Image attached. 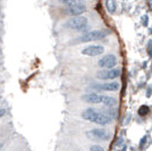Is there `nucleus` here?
Returning a JSON list of instances; mask_svg holds the SVG:
<instances>
[{
  "label": "nucleus",
  "instance_id": "obj_1",
  "mask_svg": "<svg viewBox=\"0 0 152 151\" xmlns=\"http://www.w3.org/2000/svg\"><path fill=\"white\" fill-rule=\"evenodd\" d=\"M81 116H82L83 119L88 120V122H92V123H95V124H99L101 126L108 125L111 122V118L108 115L100 113L95 108H86L81 114Z\"/></svg>",
  "mask_w": 152,
  "mask_h": 151
},
{
  "label": "nucleus",
  "instance_id": "obj_2",
  "mask_svg": "<svg viewBox=\"0 0 152 151\" xmlns=\"http://www.w3.org/2000/svg\"><path fill=\"white\" fill-rule=\"evenodd\" d=\"M108 33L104 31H88L86 33H84L83 35L75 38L74 40L70 41V44H80V43H86V42H92V41H98L101 40L107 37Z\"/></svg>",
  "mask_w": 152,
  "mask_h": 151
},
{
  "label": "nucleus",
  "instance_id": "obj_3",
  "mask_svg": "<svg viewBox=\"0 0 152 151\" xmlns=\"http://www.w3.org/2000/svg\"><path fill=\"white\" fill-rule=\"evenodd\" d=\"M64 27L69 30H76V31H84L85 29H88V18L82 15L74 16L64 24Z\"/></svg>",
  "mask_w": 152,
  "mask_h": 151
},
{
  "label": "nucleus",
  "instance_id": "obj_4",
  "mask_svg": "<svg viewBox=\"0 0 152 151\" xmlns=\"http://www.w3.org/2000/svg\"><path fill=\"white\" fill-rule=\"evenodd\" d=\"M121 69L119 68H110V69H103L96 73V78L102 80V81H107V80H115L117 77L121 76Z\"/></svg>",
  "mask_w": 152,
  "mask_h": 151
},
{
  "label": "nucleus",
  "instance_id": "obj_5",
  "mask_svg": "<svg viewBox=\"0 0 152 151\" xmlns=\"http://www.w3.org/2000/svg\"><path fill=\"white\" fill-rule=\"evenodd\" d=\"M86 136L94 141H107L110 138V134L103 128H93L86 132Z\"/></svg>",
  "mask_w": 152,
  "mask_h": 151
},
{
  "label": "nucleus",
  "instance_id": "obj_6",
  "mask_svg": "<svg viewBox=\"0 0 152 151\" xmlns=\"http://www.w3.org/2000/svg\"><path fill=\"white\" fill-rule=\"evenodd\" d=\"M98 65L101 68H106V69L114 68L115 66L117 65V57L115 56V55H113V54L106 55V56L102 57L101 59L98 62Z\"/></svg>",
  "mask_w": 152,
  "mask_h": 151
},
{
  "label": "nucleus",
  "instance_id": "obj_7",
  "mask_svg": "<svg viewBox=\"0 0 152 151\" xmlns=\"http://www.w3.org/2000/svg\"><path fill=\"white\" fill-rule=\"evenodd\" d=\"M86 6L84 5V4H80V5H75V6H69L67 7L64 12L65 14H67V15H69L72 17H74V16H81L82 14H84L86 12Z\"/></svg>",
  "mask_w": 152,
  "mask_h": 151
},
{
  "label": "nucleus",
  "instance_id": "obj_8",
  "mask_svg": "<svg viewBox=\"0 0 152 151\" xmlns=\"http://www.w3.org/2000/svg\"><path fill=\"white\" fill-rule=\"evenodd\" d=\"M103 52H104V48L102 45H89V47L84 48L82 50V55L94 57V56H99V55H101Z\"/></svg>",
  "mask_w": 152,
  "mask_h": 151
},
{
  "label": "nucleus",
  "instance_id": "obj_9",
  "mask_svg": "<svg viewBox=\"0 0 152 151\" xmlns=\"http://www.w3.org/2000/svg\"><path fill=\"white\" fill-rule=\"evenodd\" d=\"M81 99L82 101L90 105H99V103H102L103 95H98V93H86V95H83Z\"/></svg>",
  "mask_w": 152,
  "mask_h": 151
},
{
  "label": "nucleus",
  "instance_id": "obj_10",
  "mask_svg": "<svg viewBox=\"0 0 152 151\" xmlns=\"http://www.w3.org/2000/svg\"><path fill=\"white\" fill-rule=\"evenodd\" d=\"M100 90H103V91H107V92H116L119 90V83L118 82H109V83H104V84H101V85H96Z\"/></svg>",
  "mask_w": 152,
  "mask_h": 151
},
{
  "label": "nucleus",
  "instance_id": "obj_11",
  "mask_svg": "<svg viewBox=\"0 0 152 151\" xmlns=\"http://www.w3.org/2000/svg\"><path fill=\"white\" fill-rule=\"evenodd\" d=\"M102 103L108 108H114L117 105V99L115 97H110V95H103Z\"/></svg>",
  "mask_w": 152,
  "mask_h": 151
},
{
  "label": "nucleus",
  "instance_id": "obj_12",
  "mask_svg": "<svg viewBox=\"0 0 152 151\" xmlns=\"http://www.w3.org/2000/svg\"><path fill=\"white\" fill-rule=\"evenodd\" d=\"M104 5H106V9L108 10L109 14H115L117 10V4L116 0H104Z\"/></svg>",
  "mask_w": 152,
  "mask_h": 151
},
{
  "label": "nucleus",
  "instance_id": "obj_13",
  "mask_svg": "<svg viewBox=\"0 0 152 151\" xmlns=\"http://www.w3.org/2000/svg\"><path fill=\"white\" fill-rule=\"evenodd\" d=\"M58 1H59L60 4H63V5H65V6H67V7L83 4V0H58Z\"/></svg>",
  "mask_w": 152,
  "mask_h": 151
},
{
  "label": "nucleus",
  "instance_id": "obj_14",
  "mask_svg": "<svg viewBox=\"0 0 152 151\" xmlns=\"http://www.w3.org/2000/svg\"><path fill=\"white\" fill-rule=\"evenodd\" d=\"M137 113H139L140 116H146L148 114L150 113V108H149V106H146V105H143V106H141L139 108Z\"/></svg>",
  "mask_w": 152,
  "mask_h": 151
},
{
  "label": "nucleus",
  "instance_id": "obj_15",
  "mask_svg": "<svg viewBox=\"0 0 152 151\" xmlns=\"http://www.w3.org/2000/svg\"><path fill=\"white\" fill-rule=\"evenodd\" d=\"M90 151H104V149L100 144H93L90 147Z\"/></svg>",
  "mask_w": 152,
  "mask_h": 151
},
{
  "label": "nucleus",
  "instance_id": "obj_16",
  "mask_svg": "<svg viewBox=\"0 0 152 151\" xmlns=\"http://www.w3.org/2000/svg\"><path fill=\"white\" fill-rule=\"evenodd\" d=\"M148 52H149V56H152V41H149V44H148Z\"/></svg>",
  "mask_w": 152,
  "mask_h": 151
},
{
  "label": "nucleus",
  "instance_id": "obj_17",
  "mask_svg": "<svg viewBox=\"0 0 152 151\" xmlns=\"http://www.w3.org/2000/svg\"><path fill=\"white\" fill-rule=\"evenodd\" d=\"M146 136H143V138L141 139V142H140V148H143V145L146 143Z\"/></svg>",
  "mask_w": 152,
  "mask_h": 151
},
{
  "label": "nucleus",
  "instance_id": "obj_18",
  "mask_svg": "<svg viewBox=\"0 0 152 151\" xmlns=\"http://www.w3.org/2000/svg\"><path fill=\"white\" fill-rule=\"evenodd\" d=\"M6 115V110L4 109V108H0V117H2V116H5Z\"/></svg>",
  "mask_w": 152,
  "mask_h": 151
},
{
  "label": "nucleus",
  "instance_id": "obj_19",
  "mask_svg": "<svg viewBox=\"0 0 152 151\" xmlns=\"http://www.w3.org/2000/svg\"><path fill=\"white\" fill-rule=\"evenodd\" d=\"M151 93H152V88H150L149 90H148V92H146V95H148V97H150Z\"/></svg>",
  "mask_w": 152,
  "mask_h": 151
},
{
  "label": "nucleus",
  "instance_id": "obj_20",
  "mask_svg": "<svg viewBox=\"0 0 152 151\" xmlns=\"http://www.w3.org/2000/svg\"><path fill=\"white\" fill-rule=\"evenodd\" d=\"M121 141H123V139H119V140H117V143H116V144L117 145H121Z\"/></svg>",
  "mask_w": 152,
  "mask_h": 151
},
{
  "label": "nucleus",
  "instance_id": "obj_21",
  "mask_svg": "<svg viewBox=\"0 0 152 151\" xmlns=\"http://www.w3.org/2000/svg\"><path fill=\"white\" fill-rule=\"evenodd\" d=\"M126 149H127V147H126V145H124V148L121 149V151H126Z\"/></svg>",
  "mask_w": 152,
  "mask_h": 151
},
{
  "label": "nucleus",
  "instance_id": "obj_22",
  "mask_svg": "<svg viewBox=\"0 0 152 151\" xmlns=\"http://www.w3.org/2000/svg\"><path fill=\"white\" fill-rule=\"evenodd\" d=\"M149 2H150V5H151V6H150V7H151V9H152V0H150Z\"/></svg>",
  "mask_w": 152,
  "mask_h": 151
},
{
  "label": "nucleus",
  "instance_id": "obj_23",
  "mask_svg": "<svg viewBox=\"0 0 152 151\" xmlns=\"http://www.w3.org/2000/svg\"><path fill=\"white\" fill-rule=\"evenodd\" d=\"M2 145H4V144H2V143H0V150H1V148H2Z\"/></svg>",
  "mask_w": 152,
  "mask_h": 151
}]
</instances>
